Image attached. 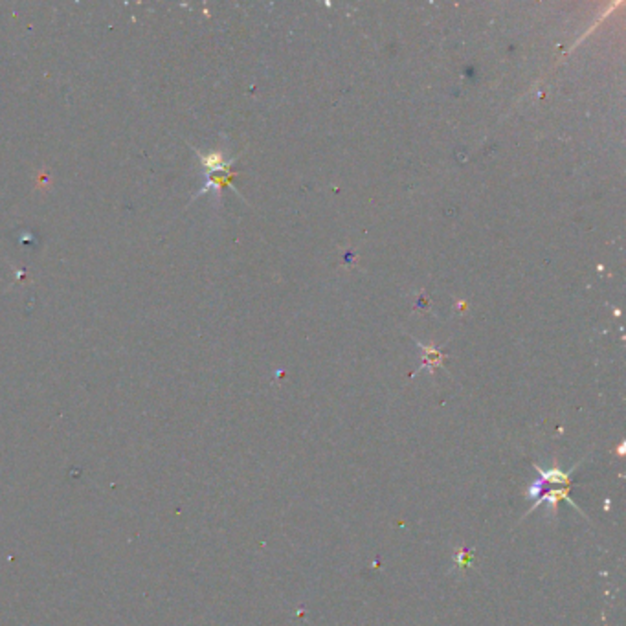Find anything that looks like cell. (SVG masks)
I'll return each mask as SVG.
<instances>
[{
    "instance_id": "1",
    "label": "cell",
    "mask_w": 626,
    "mask_h": 626,
    "mask_svg": "<svg viewBox=\"0 0 626 626\" xmlns=\"http://www.w3.org/2000/svg\"><path fill=\"white\" fill-rule=\"evenodd\" d=\"M538 472L542 474V480H546V481H555V483H568V481H570L568 474L560 472V470H549V472H546V470L538 469Z\"/></svg>"
}]
</instances>
